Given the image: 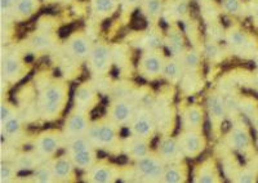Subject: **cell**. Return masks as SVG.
<instances>
[{
    "mask_svg": "<svg viewBox=\"0 0 258 183\" xmlns=\"http://www.w3.org/2000/svg\"><path fill=\"white\" fill-rule=\"evenodd\" d=\"M70 86L61 79L45 84L36 100L38 114L44 121H54L61 118L69 102Z\"/></svg>",
    "mask_w": 258,
    "mask_h": 183,
    "instance_id": "cell-1",
    "label": "cell"
},
{
    "mask_svg": "<svg viewBox=\"0 0 258 183\" xmlns=\"http://www.w3.org/2000/svg\"><path fill=\"white\" fill-rule=\"evenodd\" d=\"M119 128H120L119 125L115 124L114 121L106 116V118L91 123L84 136L91 141V143L96 148L114 151L116 148H121V143H123L120 141Z\"/></svg>",
    "mask_w": 258,
    "mask_h": 183,
    "instance_id": "cell-2",
    "label": "cell"
},
{
    "mask_svg": "<svg viewBox=\"0 0 258 183\" xmlns=\"http://www.w3.org/2000/svg\"><path fill=\"white\" fill-rule=\"evenodd\" d=\"M64 143H66V137L63 132L49 129L39 133L34 139L32 146L36 154L43 160L48 161L56 156L62 147H64Z\"/></svg>",
    "mask_w": 258,
    "mask_h": 183,
    "instance_id": "cell-3",
    "label": "cell"
},
{
    "mask_svg": "<svg viewBox=\"0 0 258 183\" xmlns=\"http://www.w3.org/2000/svg\"><path fill=\"white\" fill-rule=\"evenodd\" d=\"M167 164L156 152H150L146 156L135 161L136 177L144 182H160Z\"/></svg>",
    "mask_w": 258,
    "mask_h": 183,
    "instance_id": "cell-4",
    "label": "cell"
},
{
    "mask_svg": "<svg viewBox=\"0 0 258 183\" xmlns=\"http://www.w3.org/2000/svg\"><path fill=\"white\" fill-rule=\"evenodd\" d=\"M128 127L132 136L140 137L147 141H151L159 129L158 120L154 111L145 106L138 107L135 118Z\"/></svg>",
    "mask_w": 258,
    "mask_h": 183,
    "instance_id": "cell-5",
    "label": "cell"
},
{
    "mask_svg": "<svg viewBox=\"0 0 258 183\" xmlns=\"http://www.w3.org/2000/svg\"><path fill=\"white\" fill-rule=\"evenodd\" d=\"M87 62L92 74H109L114 62V48L106 42L94 43Z\"/></svg>",
    "mask_w": 258,
    "mask_h": 183,
    "instance_id": "cell-6",
    "label": "cell"
},
{
    "mask_svg": "<svg viewBox=\"0 0 258 183\" xmlns=\"http://www.w3.org/2000/svg\"><path fill=\"white\" fill-rule=\"evenodd\" d=\"M165 58L163 50H142L138 59V74L147 80H155L163 74Z\"/></svg>",
    "mask_w": 258,
    "mask_h": 183,
    "instance_id": "cell-7",
    "label": "cell"
},
{
    "mask_svg": "<svg viewBox=\"0 0 258 183\" xmlns=\"http://www.w3.org/2000/svg\"><path fill=\"white\" fill-rule=\"evenodd\" d=\"M178 145L185 157L197 159L207 147V138L200 130H183L177 137Z\"/></svg>",
    "mask_w": 258,
    "mask_h": 183,
    "instance_id": "cell-8",
    "label": "cell"
},
{
    "mask_svg": "<svg viewBox=\"0 0 258 183\" xmlns=\"http://www.w3.org/2000/svg\"><path fill=\"white\" fill-rule=\"evenodd\" d=\"M226 143L235 152L248 154L253 150V139L250 130L243 120L235 123L226 137Z\"/></svg>",
    "mask_w": 258,
    "mask_h": 183,
    "instance_id": "cell-9",
    "label": "cell"
},
{
    "mask_svg": "<svg viewBox=\"0 0 258 183\" xmlns=\"http://www.w3.org/2000/svg\"><path fill=\"white\" fill-rule=\"evenodd\" d=\"M29 72V66L18 52L8 53L2 61V80L7 83H18Z\"/></svg>",
    "mask_w": 258,
    "mask_h": 183,
    "instance_id": "cell-10",
    "label": "cell"
},
{
    "mask_svg": "<svg viewBox=\"0 0 258 183\" xmlns=\"http://www.w3.org/2000/svg\"><path fill=\"white\" fill-rule=\"evenodd\" d=\"M207 111H208L209 121L213 133L216 136L221 133L222 124L225 123L226 116H227V105L226 100L218 92H212L207 97Z\"/></svg>",
    "mask_w": 258,
    "mask_h": 183,
    "instance_id": "cell-11",
    "label": "cell"
},
{
    "mask_svg": "<svg viewBox=\"0 0 258 183\" xmlns=\"http://www.w3.org/2000/svg\"><path fill=\"white\" fill-rule=\"evenodd\" d=\"M138 106L135 101L128 98H117L112 101L107 109V118L119 127L129 125L137 113Z\"/></svg>",
    "mask_w": 258,
    "mask_h": 183,
    "instance_id": "cell-12",
    "label": "cell"
},
{
    "mask_svg": "<svg viewBox=\"0 0 258 183\" xmlns=\"http://www.w3.org/2000/svg\"><path fill=\"white\" fill-rule=\"evenodd\" d=\"M225 42L231 48V50L239 54L250 53L257 49V42L253 36L240 27H230L229 30H226Z\"/></svg>",
    "mask_w": 258,
    "mask_h": 183,
    "instance_id": "cell-13",
    "label": "cell"
},
{
    "mask_svg": "<svg viewBox=\"0 0 258 183\" xmlns=\"http://www.w3.org/2000/svg\"><path fill=\"white\" fill-rule=\"evenodd\" d=\"M93 44L94 43H92L91 38L87 34L83 31H77L68 38L64 43V50L69 57L75 61H87Z\"/></svg>",
    "mask_w": 258,
    "mask_h": 183,
    "instance_id": "cell-14",
    "label": "cell"
},
{
    "mask_svg": "<svg viewBox=\"0 0 258 183\" xmlns=\"http://www.w3.org/2000/svg\"><path fill=\"white\" fill-rule=\"evenodd\" d=\"M91 123L92 121L89 119V111L74 107L70 111V114L68 115V118H66L62 132H63L66 138L84 136L87 133V130H88Z\"/></svg>",
    "mask_w": 258,
    "mask_h": 183,
    "instance_id": "cell-15",
    "label": "cell"
},
{
    "mask_svg": "<svg viewBox=\"0 0 258 183\" xmlns=\"http://www.w3.org/2000/svg\"><path fill=\"white\" fill-rule=\"evenodd\" d=\"M156 154L164 160L165 164L183 161L185 159V155L181 151L178 141L170 134H161L158 146H156Z\"/></svg>",
    "mask_w": 258,
    "mask_h": 183,
    "instance_id": "cell-16",
    "label": "cell"
},
{
    "mask_svg": "<svg viewBox=\"0 0 258 183\" xmlns=\"http://www.w3.org/2000/svg\"><path fill=\"white\" fill-rule=\"evenodd\" d=\"M48 162L57 182L71 183L77 180V168L68 154L54 156L53 159L48 160Z\"/></svg>",
    "mask_w": 258,
    "mask_h": 183,
    "instance_id": "cell-17",
    "label": "cell"
},
{
    "mask_svg": "<svg viewBox=\"0 0 258 183\" xmlns=\"http://www.w3.org/2000/svg\"><path fill=\"white\" fill-rule=\"evenodd\" d=\"M58 42V35L50 30H39L26 39V48L32 53L47 52L53 49Z\"/></svg>",
    "mask_w": 258,
    "mask_h": 183,
    "instance_id": "cell-18",
    "label": "cell"
},
{
    "mask_svg": "<svg viewBox=\"0 0 258 183\" xmlns=\"http://www.w3.org/2000/svg\"><path fill=\"white\" fill-rule=\"evenodd\" d=\"M120 171L116 165H112L109 162H97L93 168L85 171L84 180L89 183H112L116 182Z\"/></svg>",
    "mask_w": 258,
    "mask_h": 183,
    "instance_id": "cell-19",
    "label": "cell"
},
{
    "mask_svg": "<svg viewBox=\"0 0 258 183\" xmlns=\"http://www.w3.org/2000/svg\"><path fill=\"white\" fill-rule=\"evenodd\" d=\"M192 180L195 183H221L222 177L218 170L217 162L213 157H207L194 169Z\"/></svg>",
    "mask_w": 258,
    "mask_h": 183,
    "instance_id": "cell-20",
    "label": "cell"
},
{
    "mask_svg": "<svg viewBox=\"0 0 258 183\" xmlns=\"http://www.w3.org/2000/svg\"><path fill=\"white\" fill-rule=\"evenodd\" d=\"M164 47L172 57L181 58L186 52L185 34L177 26V24L170 25L169 29L164 33Z\"/></svg>",
    "mask_w": 258,
    "mask_h": 183,
    "instance_id": "cell-21",
    "label": "cell"
},
{
    "mask_svg": "<svg viewBox=\"0 0 258 183\" xmlns=\"http://www.w3.org/2000/svg\"><path fill=\"white\" fill-rule=\"evenodd\" d=\"M98 101H100V97H98L96 88L93 86V84L88 83V81L80 84L74 93V107L85 110L89 113L96 107Z\"/></svg>",
    "mask_w": 258,
    "mask_h": 183,
    "instance_id": "cell-22",
    "label": "cell"
},
{
    "mask_svg": "<svg viewBox=\"0 0 258 183\" xmlns=\"http://www.w3.org/2000/svg\"><path fill=\"white\" fill-rule=\"evenodd\" d=\"M204 109L200 105H188L182 110L181 123L183 130H200L204 128Z\"/></svg>",
    "mask_w": 258,
    "mask_h": 183,
    "instance_id": "cell-23",
    "label": "cell"
},
{
    "mask_svg": "<svg viewBox=\"0 0 258 183\" xmlns=\"http://www.w3.org/2000/svg\"><path fill=\"white\" fill-rule=\"evenodd\" d=\"M190 16V2L188 0H170L165 3L163 17L168 24L174 25L178 22H186Z\"/></svg>",
    "mask_w": 258,
    "mask_h": 183,
    "instance_id": "cell-24",
    "label": "cell"
},
{
    "mask_svg": "<svg viewBox=\"0 0 258 183\" xmlns=\"http://www.w3.org/2000/svg\"><path fill=\"white\" fill-rule=\"evenodd\" d=\"M121 150L133 161L141 159V157L146 156L147 154L151 152V150H150V141L132 136V134H131L129 138L124 139L123 143H121Z\"/></svg>",
    "mask_w": 258,
    "mask_h": 183,
    "instance_id": "cell-25",
    "label": "cell"
},
{
    "mask_svg": "<svg viewBox=\"0 0 258 183\" xmlns=\"http://www.w3.org/2000/svg\"><path fill=\"white\" fill-rule=\"evenodd\" d=\"M135 43L142 50L161 49L164 47V34L159 31L158 29L151 27V29L140 34L138 38L135 40Z\"/></svg>",
    "mask_w": 258,
    "mask_h": 183,
    "instance_id": "cell-26",
    "label": "cell"
},
{
    "mask_svg": "<svg viewBox=\"0 0 258 183\" xmlns=\"http://www.w3.org/2000/svg\"><path fill=\"white\" fill-rule=\"evenodd\" d=\"M40 0H18L11 15V20L15 22L27 21L29 18L36 15L40 9Z\"/></svg>",
    "mask_w": 258,
    "mask_h": 183,
    "instance_id": "cell-27",
    "label": "cell"
},
{
    "mask_svg": "<svg viewBox=\"0 0 258 183\" xmlns=\"http://www.w3.org/2000/svg\"><path fill=\"white\" fill-rule=\"evenodd\" d=\"M188 179V166L185 161L167 164L161 183H185Z\"/></svg>",
    "mask_w": 258,
    "mask_h": 183,
    "instance_id": "cell-28",
    "label": "cell"
},
{
    "mask_svg": "<svg viewBox=\"0 0 258 183\" xmlns=\"http://www.w3.org/2000/svg\"><path fill=\"white\" fill-rule=\"evenodd\" d=\"M165 2L164 0H142L140 4V9L149 24L156 25L163 15H164Z\"/></svg>",
    "mask_w": 258,
    "mask_h": 183,
    "instance_id": "cell-29",
    "label": "cell"
},
{
    "mask_svg": "<svg viewBox=\"0 0 258 183\" xmlns=\"http://www.w3.org/2000/svg\"><path fill=\"white\" fill-rule=\"evenodd\" d=\"M89 8L97 20H107L117 12L120 6L119 0H91Z\"/></svg>",
    "mask_w": 258,
    "mask_h": 183,
    "instance_id": "cell-30",
    "label": "cell"
},
{
    "mask_svg": "<svg viewBox=\"0 0 258 183\" xmlns=\"http://www.w3.org/2000/svg\"><path fill=\"white\" fill-rule=\"evenodd\" d=\"M183 74H186V71L183 68L181 59L172 56L165 58V63L164 67H163V74H161V76L164 77L167 81H169L172 84H177L182 80Z\"/></svg>",
    "mask_w": 258,
    "mask_h": 183,
    "instance_id": "cell-31",
    "label": "cell"
},
{
    "mask_svg": "<svg viewBox=\"0 0 258 183\" xmlns=\"http://www.w3.org/2000/svg\"><path fill=\"white\" fill-rule=\"evenodd\" d=\"M97 148H88V150H83L79 152H73L68 154L70 156L71 161L78 170L88 171L89 169L96 165L98 160H97Z\"/></svg>",
    "mask_w": 258,
    "mask_h": 183,
    "instance_id": "cell-32",
    "label": "cell"
},
{
    "mask_svg": "<svg viewBox=\"0 0 258 183\" xmlns=\"http://www.w3.org/2000/svg\"><path fill=\"white\" fill-rule=\"evenodd\" d=\"M0 125H2L0 127V129H2V136L6 137L8 141L18 142L24 137V123H22L21 116L18 114Z\"/></svg>",
    "mask_w": 258,
    "mask_h": 183,
    "instance_id": "cell-33",
    "label": "cell"
},
{
    "mask_svg": "<svg viewBox=\"0 0 258 183\" xmlns=\"http://www.w3.org/2000/svg\"><path fill=\"white\" fill-rule=\"evenodd\" d=\"M45 160L41 159L35 151H31V152H22L17 155L13 160V164L18 171H34Z\"/></svg>",
    "mask_w": 258,
    "mask_h": 183,
    "instance_id": "cell-34",
    "label": "cell"
},
{
    "mask_svg": "<svg viewBox=\"0 0 258 183\" xmlns=\"http://www.w3.org/2000/svg\"><path fill=\"white\" fill-rule=\"evenodd\" d=\"M179 59L187 74H195L202 66V54L197 49H186L183 56Z\"/></svg>",
    "mask_w": 258,
    "mask_h": 183,
    "instance_id": "cell-35",
    "label": "cell"
},
{
    "mask_svg": "<svg viewBox=\"0 0 258 183\" xmlns=\"http://www.w3.org/2000/svg\"><path fill=\"white\" fill-rule=\"evenodd\" d=\"M32 180L38 183H54L57 182L54 174H53L52 168H50L49 162H43L41 165H39L38 168L34 170V174L31 175Z\"/></svg>",
    "mask_w": 258,
    "mask_h": 183,
    "instance_id": "cell-36",
    "label": "cell"
},
{
    "mask_svg": "<svg viewBox=\"0 0 258 183\" xmlns=\"http://www.w3.org/2000/svg\"><path fill=\"white\" fill-rule=\"evenodd\" d=\"M257 171L252 168H246V166H241L235 171L234 174H231V180L235 183H253L257 180Z\"/></svg>",
    "mask_w": 258,
    "mask_h": 183,
    "instance_id": "cell-37",
    "label": "cell"
},
{
    "mask_svg": "<svg viewBox=\"0 0 258 183\" xmlns=\"http://www.w3.org/2000/svg\"><path fill=\"white\" fill-rule=\"evenodd\" d=\"M17 173L18 170L13 162L2 161V164H0V182L2 183L15 182L16 177H17Z\"/></svg>",
    "mask_w": 258,
    "mask_h": 183,
    "instance_id": "cell-38",
    "label": "cell"
},
{
    "mask_svg": "<svg viewBox=\"0 0 258 183\" xmlns=\"http://www.w3.org/2000/svg\"><path fill=\"white\" fill-rule=\"evenodd\" d=\"M239 110L241 114L253 119L258 114V104L253 98H241L239 100Z\"/></svg>",
    "mask_w": 258,
    "mask_h": 183,
    "instance_id": "cell-39",
    "label": "cell"
},
{
    "mask_svg": "<svg viewBox=\"0 0 258 183\" xmlns=\"http://www.w3.org/2000/svg\"><path fill=\"white\" fill-rule=\"evenodd\" d=\"M243 8V0H221V9L226 15L239 16Z\"/></svg>",
    "mask_w": 258,
    "mask_h": 183,
    "instance_id": "cell-40",
    "label": "cell"
},
{
    "mask_svg": "<svg viewBox=\"0 0 258 183\" xmlns=\"http://www.w3.org/2000/svg\"><path fill=\"white\" fill-rule=\"evenodd\" d=\"M17 109L13 104L11 102H2L0 104V124L6 123L7 120H9L11 118H13L15 115H17Z\"/></svg>",
    "mask_w": 258,
    "mask_h": 183,
    "instance_id": "cell-41",
    "label": "cell"
},
{
    "mask_svg": "<svg viewBox=\"0 0 258 183\" xmlns=\"http://www.w3.org/2000/svg\"><path fill=\"white\" fill-rule=\"evenodd\" d=\"M18 0H0V12H2V18L6 17V20L11 18L12 11Z\"/></svg>",
    "mask_w": 258,
    "mask_h": 183,
    "instance_id": "cell-42",
    "label": "cell"
},
{
    "mask_svg": "<svg viewBox=\"0 0 258 183\" xmlns=\"http://www.w3.org/2000/svg\"><path fill=\"white\" fill-rule=\"evenodd\" d=\"M141 2L142 0H119V6L124 15H131L136 8L140 7Z\"/></svg>",
    "mask_w": 258,
    "mask_h": 183,
    "instance_id": "cell-43",
    "label": "cell"
},
{
    "mask_svg": "<svg viewBox=\"0 0 258 183\" xmlns=\"http://www.w3.org/2000/svg\"><path fill=\"white\" fill-rule=\"evenodd\" d=\"M252 120H253V123H254L255 127H257V129H258V114H257V115L254 116V118L252 119Z\"/></svg>",
    "mask_w": 258,
    "mask_h": 183,
    "instance_id": "cell-44",
    "label": "cell"
}]
</instances>
